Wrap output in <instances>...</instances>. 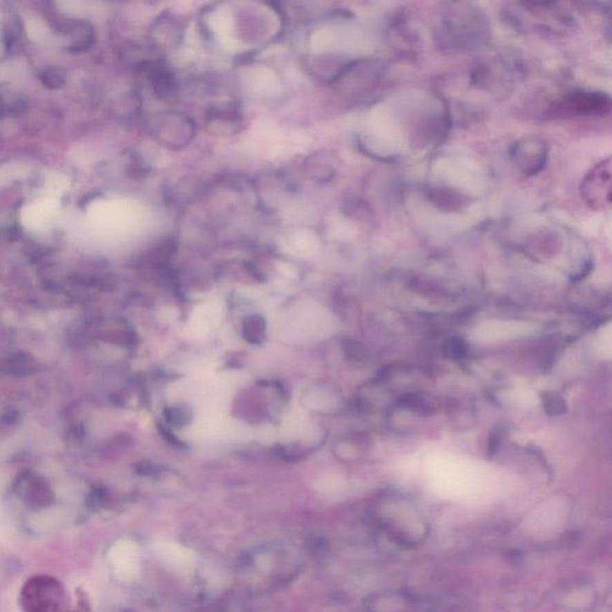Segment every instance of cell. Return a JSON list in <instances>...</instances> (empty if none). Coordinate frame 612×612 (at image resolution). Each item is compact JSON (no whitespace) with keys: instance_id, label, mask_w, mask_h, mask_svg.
Returning a JSON list of instances; mask_svg holds the SVG:
<instances>
[{"instance_id":"11","label":"cell","mask_w":612,"mask_h":612,"mask_svg":"<svg viewBox=\"0 0 612 612\" xmlns=\"http://www.w3.org/2000/svg\"><path fill=\"white\" fill-rule=\"evenodd\" d=\"M428 195H430V201L437 204V207L448 211V212L464 209L468 204V198L466 195H463L459 191H452L450 188L432 187L428 191Z\"/></svg>"},{"instance_id":"20","label":"cell","mask_w":612,"mask_h":612,"mask_svg":"<svg viewBox=\"0 0 612 612\" xmlns=\"http://www.w3.org/2000/svg\"><path fill=\"white\" fill-rule=\"evenodd\" d=\"M543 402H544L546 413L551 414V415H557V414L564 412L566 403L560 396L551 394V392H546L543 395Z\"/></svg>"},{"instance_id":"17","label":"cell","mask_w":612,"mask_h":612,"mask_svg":"<svg viewBox=\"0 0 612 612\" xmlns=\"http://www.w3.org/2000/svg\"><path fill=\"white\" fill-rule=\"evenodd\" d=\"M165 417L171 426L184 427L191 422L193 414L187 405L175 404L165 409Z\"/></svg>"},{"instance_id":"13","label":"cell","mask_w":612,"mask_h":612,"mask_svg":"<svg viewBox=\"0 0 612 612\" xmlns=\"http://www.w3.org/2000/svg\"><path fill=\"white\" fill-rule=\"evenodd\" d=\"M26 500L28 504L41 507L48 505L52 499V493L49 490L48 484L42 479H31L26 489Z\"/></svg>"},{"instance_id":"1","label":"cell","mask_w":612,"mask_h":612,"mask_svg":"<svg viewBox=\"0 0 612 612\" xmlns=\"http://www.w3.org/2000/svg\"><path fill=\"white\" fill-rule=\"evenodd\" d=\"M300 568V557L291 546L262 544L240 556L237 579L245 591L262 595L291 584L299 575Z\"/></svg>"},{"instance_id":"14","label":"cell","mask_w":612,"mask_h":612,"mask_svg":"<svg viewBox=\"0 0 612 612\" xmlns=\"http://www.w3.org/2000/svg\"><path fill=\"white\" fill-rule=\"evenodd\" d=\"M243 336L251 343H260L266 337V322L261 316L251 315L243 321Z\"/></svg>"},{"instance_id":"10","label":"cell","mask_w":612,"mask_h":612,"mask_svg":"<svg viewBox=\"0 0 612 612\" xmlns=\"http://www.w3.org/2000/svg\"><path fill=\"white\" fill-rule=\"evenodd\" d=\"M243 116L231 106L217 107L207 115V126L217 135H233L242 131Z\"/></svg>"},{"instance_id":"6","label":"cell","mask_w":612,"mask_h":612,"mask_svg":"<svg viewBox=\"0 0 612 612\" xmlns=\"http://www.w3.org/2000/svg\"><path fill=\"white\" fill-rule=\"evenodd\" d=\"M580 193L590 209L603 211L611 204V160L610 157L586 173L580 186Z\"/></svg>"},{"instance_id":"19","label":"cell","mask_w":612,"mask_h":612,"mask_svg":"<svg viewBox=\"0 0 612 612\" xmlns=\"http://www.w3.org/2000/svg\"><path fill=\"white\" fill-rule=\"evenodd\" d=\"M28 170L23 165H5L0 168V186L27 176Z\"/></svg>"},{"instance_id":"7","label":"cell","mask_w":612,"mask_h":612,"mask_svg":"<svg viewBox=\"0 0 612 612\" xmlns=\"http://www.w3.org/2000/svg\"><path fill=\"white\" fill-rule=\"evenodd\" d=\"M610 97L605 93L579 91L560 99L554 106V114L560 117L603 115L610 111Z\"/></svg>"},{"instance_id":"9","label":"cell","mask_w":612,"mask_h":612,"mask_svg":"<svg viewBox=\"0 0 612 612\" xmlns=\"http://www.w3.org/2000/svg\"><path fill=\"white\" fill-rule=\"evenodd\" d=\"M60 209L58 199L42 196L23 207L21 211V222L29 230H42L55 220Z\"/></svg>"},{"instance_id":"12","label":"cell","mask_w":612,"mask_h":612,"mask_svg":"<svg viewBox=\"0 0 612 612\" xmlns=\"http://www.w3.org/2000/svg\"><path fill=\"white\" fill-rule=\"evenodd\" d=\"M152 77H153L152 79L153 90L158 97H169L170 95H173L176 83L169 70L160 65H155Z\"/></svg>"},{"instance_id":"15","label":"cell","mask_w":612,"mask_h":612,"mask_svg":"<svg viewBox=\"0 0 612 612\" xmlns=\"http://www.w3.org/2000/svg\"><path fill=\"white\" fill-rule=\"evenodd\" d=\"M70 188V178L66 175L60 173H50L46 178L45 191L46 195L53 199H58L62 194H65Z\"/></svg>"},{"instance_id":"18","label":"cell","mask_w":612,"mask_h":612,"mask_svg":"<svg viewBox=\"0 0 612 612\" xmlns=\"http://www.w3.org/2000/svg\"><path fill=\"white\" fill-rule=\"evenodd\" d=\"M27 31L31 40L36 41L39 44H50V41L55 39L45 23L41 22L37 18L28 19Z\"/></svg>"},{"instance_id":"16","label":"cell","mask_w":612,"mask_h":612,"mask_svg":"<svg viewBox=\"0 0 612 612\" xmlns=\"http://www.w3.org/2000/svg\"><path fill=\"white\" fill-rule=\"evenodd\" d=\"M306 173H309L312 180H316L318 182H325L332 180L335 171L332 165L324 162L323 158L320 160L318 155H314L311 158L310 163H306Z\"/></svg>"},{"instance_id":"5","label":"cell","mask_w":612,"mask_h":612,"mask_svg":"<svg viewBox=\"0 0 612 612\" xmlns=\"http://www.w3.org/2000/svg\"><path fill=\"white\" fill-rule=\"evenodd\" d=\"M517 8L520 12L526 14L525 21L517 22L528 23L533 30L564 34V31L574 26L573 18L553 3H518Z\"/></svg>"},{"instance_id":"8","label":"cell","mask_w":612,"mask_h":612,"mask_svg":"<svg viewBox=\"0 0 612 612\" xmlns=\"http://www.w3.org/2000/svg\"><path fill=\"white\" fill-rule=\"evenodd\" d=\"M510 158L522 173L537 175L543 170L546 163V142L533 135L519 139L510 149Z\"/></svg>"},{"instance_id":"3","label":"cell","mask_w":612,"mask_h":612,"mask_svg":"<svg viewBox=\"0 0 612 612\" xmlns=\"http://www.w3.org/2000/svg\"><path fill=\"white\" fill-rule=\"evenodd\" d=\"M22 604L27 612H68L66 592L52 577H34L28 582Z\"/></svg>"},{"instance_id":"4","label":"cell","mask_w":612,"mask_h":612,"mask_svg":"<svg viewBox=\"0 0 612 612\" xmlns=\"http://www.w3.org/2000/svg\"><path fill=\"white\" fill-rule=\"evenodd\" d=\"M195 135V124L189 116L178 111L160 114L153 124V137L162 145L173 150H181Z\"/></svg>"},{"instance_id":"2","label":"cell","mask_w":612,"mask_h":612,"mask_svg":"<svg viewBox=\"0 0 612 612\" xmlns=\"http://www.w3.org/2000/svg\"><path fill=\"white\" fill-rule=\"evenodd\" d=\"M488 29L487 18L481 11L470 5L451 4L439 19L437 41L440 48L461 53L484 45Z\"/></svg>"},{"instance_id":"21","label":"cell","mask_w":612,"mask_h":612,"mask_svg":"<svg viewBox=\"0 0 612 612\" xmlns=\"http://www.w3.org/2000/svg\"><path fill=\"white\" fill-rule=\"evenodd\" d=\"M464 346H463V343L461 341H458V340H455V341H451L450 343V354L452 355V356H461L463 353H464Z\"/></svg>"}]
</instances>
